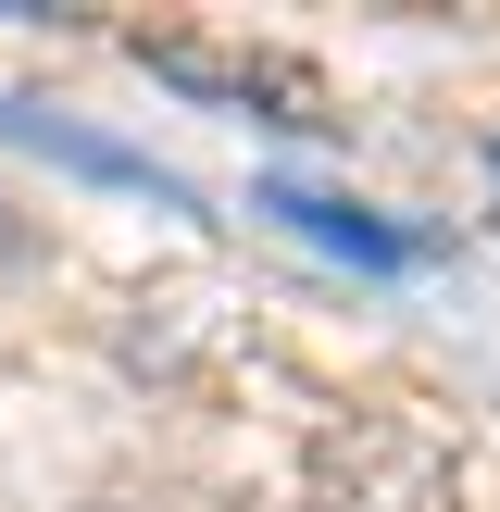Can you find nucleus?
Wrapping results in <instances>:
<instances>
[{
  "label": "nucleus",
  "instance_id": "nucleus-1",
  "mask_svg": "<svg viewBox=\"0 0 500 512\" xmlns=\"http://www.w3.org/2000/svg\"><path fill=\"white\" fill-rule=\"evenodd\" d=\"M138 50H150V75H175L200 100H238L263 125H325V75L288 63V50H225V38H138Z\"/></svg>",
  "mask_w": 500,
  "mask_h": 512
}]
</instances>
